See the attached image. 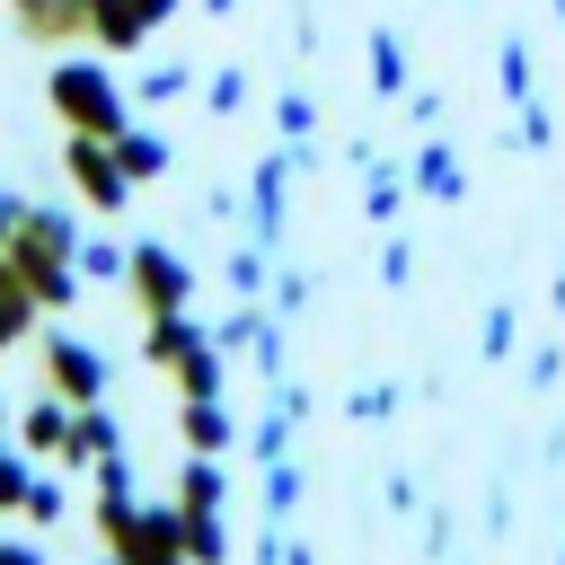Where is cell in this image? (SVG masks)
Returning <instances> with one entry per match:
<instances>
[{"instance_id":"obj_25","label":"cell","mask_w":565,"mask_h":565,"mask_svg":"<svg viewBox=\"0 0 565 565\" xmlns=\"http://www.w3.org/2000/svg\"><path fill=\"white\" fill-rule=\"evenodd\" d=\"M185 547H194V565H230V530H221V512H185Z\"/></svg>"},{"instance_id":"obj_16","label":"cell","mask_w":565,"mask_h":565,"mask_svg":"<svg viewBox=\"0 0 565 565\" xmlns=\"http://www.w3.org/2000/svg\"><path fill=\"white\" fill-rule=\"evenodd\" d=\"M35 318H44V291L0 256V353H9V344H26V335H35Z\"/></svg>"},{"instance_id":"obj_29","label":"cell","mask_w":565,"mask_h":565,"mask_svg":"<svg viewBox=\"0 0 565 565\" xmlns=\"http://www.w3.org/2000/svg\"><path fill=\"white\" fill-rule=\"evenodd\" d=\"M194 88V71L185 62H159V71H141V106H168V97H185Z\"/></svg>"},{"instance_id":"obj_23","label":"cell","mask_w":565,"mask_h":565,"mask_svg":"<svg viewBox=\"0 0 565 565\" xmlns=\"http://www.w3.org/2000/svg\"><path fill=\"white\" fill-rule=\"evenodd\" d=\"M221 282H230L238 300H256V291H265V238H247V247H230V265H221Z\"/></svg>"},{"instance_id":"obj_11","label":"cell","mask_w":565,"mask_h":565,"mask_svg":"<svg viewBox=\"0 0 565 565\" xmlns=\"http://www.w3.org/2000/svg\"><path fill=\"white\" fill-rule=\"evenodd\" d=\"M406 177H415V194H424V203H468V168H459V150H450L441 132H424V141H415Z\"/></svg>"},{"instance_id":"obj_24","label":"cell","mask_w":565,"mask_h":565,"mask_svg":"<svg viewBox=\"0 0 565 565\" xmlns=\"http://www.w3.org/2000/svg\"><path fill=\"white\" fill-rule=\"evenodd\" d=\"M53 468H62V459H53ZM53 468H35V486H26V521H35V530H53V521L71 512V494H62V477H53Z\"/></svg>"},{"instance_id":"obj_19","label":"cell","mask_w":565,"mask_h":565,"mask_svg":"<svg viewBox=\"0 0 565 565\" xmlns=\"http://www.w3.org/2000/svg\"><path fill=\"white\" fill-rule=\"evenodd\" d=\"M362 53H371V88H380V97H406V88H415V79H406V44H397L388 26H371Z\"/></svg>"},{"instance_id":"obj_31","label":"cell","mask_w":565,"mask_h":565,"mask_svg":"<svg viewBox=\"0 0 565 565\" xmlns=\"http://www.w3.org/2000/svg\"><path fill=\"white\" fill-rule=\"evenodd\" d=\"M274 124H282V141H309V124H318V106H309L300 88H282V97H274Z\"/></svg>"},{"instance_id":"obj_28","label":"cell","mask_w":565,"mask_h":565,"mask_svg":"<svg viewBox=\"0 0 565 565\" xmlns=\"http://www.w3.org/2000/svg\"><path fill=\"white\" fill-rule=\"evenodd\" d=\"M203 106H212V115H238V106H247V71H238V62H221V71L203 79Z\"/></svg>"},{"instance_id":"obj_18","label":"cell","mask_w":565,"mask_h":565,"mask_svg":"<svg viewBox=\"0 0 565 565\" xmlns=\"http://www.w3.org/2000/svg\"><path fill=\"white\" fill-rule=\"evenodd\" d=\"M168 380H177V397H221V380H230V353H221V335H203V344H194V353H185Z\"/></svg>"},{"instance_id":"obj_30","label":"cell","mask_w":565,"mask_h":565,"mask_svg":"<svg viewBox=\"0 0 565 565\" xmlns=\"http://www.w3.org/2000/svg\"><path fill=\"white\" fill-rule=\"evenodd\" d=\"M291 503H300V468H291V459H274V468H265V521H282Z\"/></svg>"},{"instance_id":"obj_17","label":"cell","mask_w":565,"mask_h":565,"mask_svg":"<svg viewBox=\"0 0 565 565\" xmlns=\"http://www.w3.org/2000/svg\"><path fill=\"white\" fill-rule=\"evenodd\" d=\"M177 415H185V450H212V459H221V450L238 441V424H230L221 397H177Z\"/></svg>"},{"instance_id":"obj_33","label":"cell","mask_w":565,"mask_h":565,"mask_svg":"<svg viewBox=\"0 0 565 565\" xmlns=\"http://www.w3.org/2000/svg\"><path fill=\"white\" fill-rule=\"evenodd\" d=\"M512 141H521V150H547V141H556V115H547V106L530 97V106H521V132H512Z\"/></svg>"},{"instance_id":"obj_6","label":"cell","mask_w":565,"mask_h":565,"mask_svg":"<svg viewBox=\"0 0 565 565\" xmlns=\"http://www.w3.org/2000/svg\"><path fill=\"white\" fill-rule=\"evenodd\" d=\"M106 380H115V371H106V353H97V344H79L71 327H53V335H44V388H62L71 406H97V397H106Z\"/></svg>"},{"instance_id":"obj_26","label":"cell","mask_w":565,"mask_h":565,"mask_svg":"<svg viewBox=\"0 0 565 565\" xmlns=\"http://www.w3.org/2000/svg\"><path fill=\"white\" fill-rule=\"evenodd\" d=\"M494 88H503L512 106H530V53H521V35H503V53H494Z\"/></svg>"},{"instance_id":"obj_32","label":"cell","mask_w":565,"mask_h":565,"mask_svg":"<svg viewBox=\"0 0 565 565\" xmlns=\"http://www.w3.org/2000/svg\"><path fill=\"white\" fill-rule=\"evenodd\" d=\"M477 353H486V362H503V353H512V309H503V300L486 309V327H477Z\"/></svg>"},{"instance_id":"obj_9","label":"cell","mask_w":565,"mask_h":565,"mask_svg":"<svg viewBox=\"0 0 565 565\" xmlns=\"http://www.w3.org/2000/svg\"><path fill=\"white\" fill-rule=\"evenodd\" d=\"M71 433H79V406H71L62 388H44V397H26V406H18V441H26L35 459H62V450H71Z\"/></svg>"},{"instance_id":"obj_10","label":"cell","mask_w":565,"mask_h":565,"mask_svg":"<svg viewBox=\"0 0 565 565\" xmlns=\"http://www.w3.org/2000/svg\"><path fill=\"white\" fill-rule=\"evenodd\" d=\"M168 9H177V0H97V18H88V44H106V53H132L150 26H168Z\"/></svg>"},{"instance_id":"obj_36","label":"cell","mask_w":565,"mask_h":565,"mask_svg":"<svg viewBox=\"0 0 565 565\" xmlns=\"http://www.w3.org/2000/svg\"><path fill=\"white\" fill-rule=\"evenodd\" d=\"M0 565H44V547L35 539H0Z\"/></svg>"},{"instance_id":"obj_14","label":"cell","mask_w":565,"mask_h":565,"mask_svg":"<svg viewBox=\"0 0 565 565\" xmlns=\"http://www.w3.org/2000/svg\"><path fill=\"white\" fill-rule=\"evenodd\" d=\"M203 335H212V327H194L185 309H159V318H141V362H150V371H177Z\"/></svg>"},{"instance_id":"obj_38","label":"cell","mask_w":565,"mask_h":565,"mask_svg":"<svg viewBox=\"0 0 565 565\" xmlns=\"http://www.w3.org/2000/svg\"><path fill=\"white\" fill-rule=\"evenodd\" d=\"M0 424H9V406H0Z\"/></svg>"},{"instance_id":"obj_2","label":"cell","mask_w":565,"mask_h":565,"mask_svg":"<svg viewBox=\"0 0 565 565\" xmlns=\"http://www.w3.org/2000/svg\"><path fill=\"white\" fill-rule=\"evenodd\" d=\"M79 238H88V230H79L71 212L26 203V221L9 230V247H0V256L44 291V309H71V300H79Z\"/></svg>"},{"instance_id":"obj_15","label":"cell","mask_w":565,"mask_h":565,"mask_svg":"<svg viewBox=\"0 0 565 565\" xmlns=\"http://www.w3.org/2000/svg\"><path fill=\"white\" fill-rule=\"evenodd\" d=\"M300 406H309V397H300V380H274V406H265V415H256V433H247L265 468H274V459H291V424H300Z\"/></svg>"},{"instance_id":"obj_37","label":"cell","mask_w":565,"mask_h":565,"mask_svg":"<svg viewBox=\"0 0 565 565\" xmlns=\"http://www.w3.org/2000/svg\"><path fill=\"white\" fill-rule=\"evenodd\" d=\"M203 9H238V0H203Z\"/></svg>"},{"instance_id":"obj_12","label":"cell","mask_w":565,"mask_h":565,"mask_svg":"<svg viewBox=\"0 0 565 565\" xmlns=\"http://www.w3.org/2000/svg\"><path fill=\"white\" fill-rule=\"evenodd\" d=\"M97 459H124V415L97 397V406H79V433H71V450H62V468L79 477V468H97Z\"/></svg>"},{"instance_id":"obj_35","label":"cell","mask_w":565,"mask_h":565,"mask_svg":"<svg viewBox=\"0 0 565 565\" xmlns=\"http://www.w3.org/2000/svg\"><path fill=\"white\" fill-rule=\"evenodd\" d=\"M18 221H26V194H18V185H0V247H9V230H18Z\"/></svg>"},{"instance_id":"obj_4","label":"cell","mask_w":565,"mask_h":565,"mask_svg":"<svg viewBox=\"0 0 565 565\" xmlns=\"http://www.w3.org/2000/svg\"><path fill=\"white\" fill-rule=\"evenodd\" d=\"M62 177L79 185L88 212H124V203H132V168H124V150H115L106 132H71V141H62Z\"/></svg>"},{"instance_id":"obj_1","label":"cell","mask_w":565,"mask_h":565,"mask_svg":"<svg viewBox=\"0 0 565 565\" xmlns=\"http://www.w3.org/2000/svg\"><path fill=\"white\" fill-rule=\"evenodd\" d=\"M97 530L124 565H194L185 547V503H132V459H97Z\"/></svg>"},{"instance_id":"obj_22","label":"cell","mask_w":565,"mask_h":565,"mask_svg":"<svg viewBox=\"0 0 565 565\" xmlns=\"http://www.w3.org/2000/svg\"><path fill=\"white\" fill-rule=\"evenodd\" d=\"M132 274V247H115V238H79V282H124Z\"/></svg>"},{"instance_id":"obj_20","label":"cell","mask_w":565,"mask_h":565,"mask_svg":"<svg viewBox=\"0 0 565 565\" xmlns=\"http://www.w3.org/2000/svg\"><path fill=\"white\" fill-rule=\"evenodd\" d=\"M26 486H35V450L0 441V512H26Z\"/></svg>"},{"instance_id":"obj_13","label":"cell","mask_w":565,"mask_h":565,"mask_svg":"<svg viewBox=\"0 0 565 565\" xmlns=\"http://www.w3.org/2000/svg\"><path fill=\"white\" fill-rule=\"evenodd\" d=\"M9 9H18V26L35 44H79L88 18H97V0H9Z\"/></svg>"},{"instance_id":"obj_5","label":"cell","mask_w":565,"mask_h":565,"mask_svg":"<svg viewBox=\"0 0 565 565\" xmlns=\"http://www.w3.org/2000/svg\"><path fill=\"white\" fill-rule=\"evenodd\" d=\"M124 291H132V309H141V318H159V309H185V300H194V265H185L177 247L141 238V247H132V274H124Z\"/></svg>"},{"instance_id":"obj_8","label":"cell","mask_w":565,"mask_h":565,"mask_svg":"<svg viewBox=\"0 0 565 565\" xmlns=\"http://www.w3.org/2000/svg\"><path fill=\"white\" fill-rule=\"evenodd\" d=\"M282 194H291V150H265L256 177H247V238H282Z\"/></svg>"},{"instance_id":"obj_7","label":"cell","mask_w":565,"mask_h":565,"mask_svg":"<svg viewBox=\"0 0 565 565\" xmlns=\"http://www.w3.org/2000/svg\"><path fill=\"white\" fill-rule=\"evenodd\" d=\"M212 335H221V353H247L265 380H282V309H256V300H238V309H230Z\"/></svg>"},{"instance_id":"obj_3","label":"cell","mask_w":565,"mask_h":565,"mask_svg":"<svg viewBox=\"0 0 565 565\" xmlns=\"http://www.w3.org/2000/svg\"><path fill=\"white\" fill-rule=\"evenodd\" d=\"M44 97H53V115H62L71 132H106V141L132 132V97H124V79H115L106 62H79V53L53 62V71H44Z\"/></svg>"},{"instance_id":"obj_21","label":"cell","mask_w":565,"mask_h":565,"mask_svg":"<svg viewBox=\"0 0 565 565\" xmlns=\"http://www.w3.org/2000/svg\"><path fill=\"white\" fill-rule=\"evenodd\" d=\"M115 150H124V168H132V185H150V177H168V141H159V132H115Z\"/></svg>"},{"instance_id":"obj_34","label":"cell","mask_w":565,"mask_h":565,"mask_svg":"<svg viewBox=\"0 0 565 565\" xmlns=\"http://www.w3.org/2000/svg\"><path fill=\"white\" fill-rule=\"evenodd\" d=\"M406 274H415V247L388 238V247H380V282H406Z\"/></svg>"},{"instance_id":"obj_27","label":"cell","mask_w":565,"mask_h":565,"mask_svg":"<svg viewBox=\"0 0 565 565\" xmlns=\"http://www.w3.org/2000/svg\"><path fill=\"white\" fill-rule=\"evenodd\" d=\"M397 397H406L397 380H371V388H353V397H344V415H353V424H388V415H397Z\"/></svg>"}]
</instances>
